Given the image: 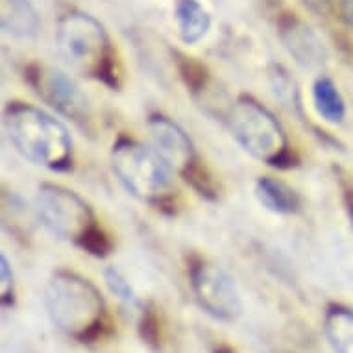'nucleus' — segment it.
Wrapping results in <instances>:
<instances>
[{"mask_svg": "<svg viewBox=\"0 0 353 353\" xmlns=\"http://www.w3.org/2000/svg\"><path fill=\"white\" fill-rule=\"evenodd\" d=\"M4 128L17 152L39 167L61 170L72 159L67 128L39 108L13 102L4 111Z\"/></svg>", "mask_w": 353, "mask_h": 353, "instance_id": "f257e3e1", "label": "nucleus"}, {"mask_svg": "<svg viewBox=\"0 0 353 353\" xmlns=\"http://www.w3.org/2000/svg\"><path fill=\"white\" fill-rule=\"evenodd\" d=\"M45 305L52 324L74 341L89 342L104 324V298L80 274L67 270L54 274L45 290Z\"/></svg>", "mask_w": 353, "mask_h": 353, "instance_id": "f03ea898", "label": "nucleus"}, {"mask_svg": "<svg viewBox=\"0 0 353 353\" xmlns=\"http://www.w3.org/2000/svg\"><path fill=\"white\" fill-rule=\"evenodd\" d=\"M34 209L41 224L56 237L78 244L91 254H105L108 243L97 228L93 211L74 191L43 183L34 198Z\"/></svg>", "mask_w": 353, "mask_h": 353, "instance_id": "7ed1b4c3", "label": "nucleus"}, {"mask_svg": "<svg viewBox=\"0 0 353 353\" xmlns=\"http://www.w3.org/2000/svg\"><path fill=\"white\" fill-rule=\"evenodd\" d=\"M56 47L70 69L108 81L113 70L110 35L89 13L69 12L56 24Z\"/></svg>", "mask_w": 353, "mask_h": 353, "instance_id": "20e7f679", "label": "nucleus"}, {"mask_svg": "<svg viewBox=\"0 0 353 353\" xmlns=\"http://www.w3.org/2000/svg\"><path fill=\"white\" fill-rule=\"evenodd\" d=\"M111 167L124 189L143 202L159 203L170 196L174 172L152 146L122 137L111 150Z\"/></svg>", "mask_w": 353, "mask_h": 353, "instance_id": "39448f33", "label": "nucleus"}, {"mask_svg": "<svg viewBox=\"0 0 353 353\" xmlns=\"http://www.w3.org/2000/svg\"><path fill=\"white\" fill-rule=\"evenodd\" d=\"M230 130L237 143L259 161L281 167L289 157V139L278 119L252 97H239L230 110Z\"/></svg>", "mask_w": 353, "mask_h": 353, "instance_id": "423d86ee", "label": "nucleus"}, {"mask_svg": "<svg viewBox=\"0 0 353 353\" xmlns=\"http://www.w3.org/2000/svg\"><path fill=\"white\" fill-rule=\"evenodd\" d=\"M191 287L198 303L213 319L232 322L243 311V301L233 278L211 261H198L192 265Z\"/></svg>", "mask_w": 353, "mask_h": 353, "instance_id": "0eeeda50", "label": "nucleus"}, {"mask_svg": "<svg viewBox=\"0 0 353 353\" xmlns=\"http://www.w3.org/2000/svg\"><path fill=\"white\" fill-rule=\"evenodd\" d=\"M28 78L35 93L54 110L76 122L85 121L89 102L69 74L54 67H35Z\"/></svg>", "mask_w": 353, "mask_h": 353, "instance_id": "6e6552de", "label": "nucleus"}, {"mask_svg": "<svg viewBox=\"0 0 353 353\" xmlns=\"http://www.w3.org/2000/svg\"><path fill=\"white\" fill-rule=\"evenodd\" d=\"M152 148L159 154L172 172L191 176L196 168V150L185 130L168 117L154 115L146 122Z\"/></svg>", "mask_w": 353, "mask_h": 353, "instance_id": "1a4fd4ad", "label": "nucleus"}, {"mask_svg": "<svg viewBox=\"0 0 353 353\" xmlns=\"http://www.w3.org/2000/svg\"><path fill=\"white\" fill-rule=\"evenodd\" d=\"M285 47L289 54L303 67L314 69L325 61V48L320 37L313 30L300 21H290L289 26H285L281 32Z\"/></svg>", "mask_w": 353, "mask_h": 353, "instance_id": "9d476101", "label": "nucleus"}, {"mask_svg": "<svg viewBox=\"0 0 353 353\" xmlns=\"http://www.w3.org/2000/svg\"><path fill=\"white\" fill-rule=\"evenodd\" d=\"M0 26L12 37L34 39L41 23L28 0H0Z\"/></svg>", "mask_w": 353, "mask_h": 353, "instance_id": "9b49d317", "label": "nucleus"}, {"mask_svg": "<svg viewBox=\"0 0 353 353\" xmlns=\"http://www.w3.org/2000/svg\"><path fill=\"white\" fill-rule=\"evenodd\" d=\"M174 19L183 43L196 45L211 28V15L198 0H178L174 8Z\"/></svg>", "mask_w": 353, "mask_h": 353, "instance_id": "f8f14e48", "label": "nucleus"}, {"mask_svg": "<svg viewBox=\"0 0 353 353\" xmlns=\"http://www.w3.org/2000/svg\"><path fill=\"white\" fill-rule=\"evenodd\" d=\"M255 194L259 202L276 214H292L300 209V198L281 180H276L272 176L259 178L255 183Z\"/></svg>", "mask_w": 353, "mask_h": 353, "instance_id": "ddd939ff", "label": "nucleus"}, {"mask_svg": "<svg viewBox=\"0 0 353 353\" xmlns=\"http://www.w3.org/2000/svg\"><path fill=\"white\" fill-rule=\"evenodd\" d=\"M324 331L335 353H353V309L330 307L324 319Z\"/></svg>", "mask_w": 353, "mask_h": 353, "instance_id": "4468645a", "label": "nucleus"}, {"mask_svg": "<svg viewBox=\"0 0 353 353\" xmlns=\"http://www.w3.org/2000/svg\"><path fill=\"white\" fill-rule=\"evenodd\" d=\"M313 102L319 115L330 124H341L346 115V105L335 81L320 76L313 85Z\"/></svg>", "mask_w": 353, "mask_h": 353, "instance_id": "2eb2a0df", "label": "nucleus"}, {"mask_svg": "<svg viewBox=\"0 0 353 353\" xmlns=\"http://www.w3.org/2000/svg\"><path fill=\"white\" fill-rule=\"evenodd\" d=\"M105 283L110 287L111 294L119 298L121 301H126V303H134L135 301V292L132 289V285L128 283L126 278L122 276L121 270H117L115 267L108 268L104 274Z\"/></svg>", "mask_w": 353, "mask_h": 353, "instance_id": "dca6fc26", "label": "nucleus"}, {"mask_svg": "<svg viewBox=\"0 0 353 353\" xmlns=\"http://www.w3.org/2000/svg\"><path fill=\"white\" fill-rule=\"evenodd\" d=\"M13 296H15V281H13V270L6 255H0V300L2 305L12 307Z\"/></svg>", "mask_w": 353, "mask_h": 353, "instance_id": "f3484780", "label": "nucleus"}, {"mask_svg": "<svg viewBox=\"0 0 353 353\" xmlns=\"http://www.w3.org/2000/svg\"><path fill=\"white\" fill-rule=\"evenodd\" d=\"M341 12L342 19L353 30V0H341Z\"/></svg>", "mask_w": 353, "mask_h": 353, "instance_id": "a211bd4d", "label": "nucleus"}, {"mask_svg": "<svg viewBox=\"0 0 353 353\" xmlns=\"http://www.w3.org/2000/svg\"><path fill=\"white\" fill-rule=\"evenodd\" d=\"M305 2H309V4H320L322 0H305Z\"/></svg>", "mask_w": 353, "mask_h": 353, "instance_id": "6ab92c4d", "label": "nucleus"}, {"mask_svg": "<svg viewBox=\"0 0 353 353\" xmlns=\"http://www.w3.org/2000/svg\"><path fill=\"white\" fill-rule=\"evenodd\" d=\"M352 219H353V209H352Z\"/></svg>", "mask_w": 353, "mask_h": 353, "instance_id": "aec40b11", "label": "nucleus"}]
</instances>
